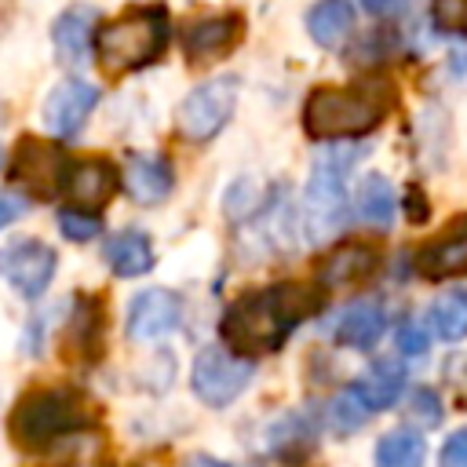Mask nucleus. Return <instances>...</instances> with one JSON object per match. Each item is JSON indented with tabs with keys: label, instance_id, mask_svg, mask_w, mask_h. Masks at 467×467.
Here are the masks:
<instances>
[{
	"label": "nucleus",
	"instance_id": "f257e3e1",
	"mask_svg": "<svg viewBox=\"0 0 467 467\" xmlns=\"http://www.w3.org/2000/svg\"><path fill=\"white\" fill-rule=\"evenodd\" d=\"M321 299H325V288L317 281L314 285L296 281V285L244 292L223 314V339L241 358L270 354L285 343L288 328H296L303 317H310L321 306Z\"/></svg>",
	"mask_w": 467,
	"mask_h": 467
},
{
	"label": "nucleus",
	"instance_id": "f03ea898",
	"mask_svg": "<svg viewBox=\"0 0 467 467\" xmlns=\"http://www.w3.org/2000/svg\"><path fill=\"white\" fill-rule=\"evenodd\" d=\"M95 409L88 405V398L80 390L69 387H40V390H26L11 412H7V431L15 438L18 449L26 452H44L55 441L91 427Z\"/></svg>",
	"mask_w": 467,
	"mask_h": 467
},
{
	"label": "nucleus",
	"instance_id": "7ed1b4c3",
	"mask_svg": "<svg viewBox=\"0 0 467 467\" xmlns=\"http://www.w3.org/2000/svg\"><path fill=\"white\" fill-rule=\"evenodd\" d=\"M168 44V15L164 7H131L95 33V58L102 73L120 77L150 66Z\"/></svg>",
	"mask_w": 467,
	"mask_h": 467
},
{
	"label": "nucleus",
	"instance_id": "20e7f679",
	"mask_svg": "<svg viewBox=\"0 0 467 467\" xmlns=\"http://www.w3.org/2000/svg\"><path fill=\"white\" fill-rule=\"evenodd\" d=\"M387 113L379 84L354 88H317L303 106V128L314 139H358L372 131Z\"/></svg>",
	"mask_w": 467,
	"mask_h": 467
},
{
	"label": "nucleus",
	"instance_id": "39448f33",
	"mask_svg": "<svg viewBox=\"0 0 467 467\" xmlns=\"http://www.w3.org/2000/svg\"><path fill=\"white\" fill-rule=\"evenodd\" d=\"M237 102V80L234 77H212L197 84L175 109V131L190 142H204L219 135L234 113Z\"/></svg>",
	"mask_w": 467,
	"mask_h": 467
},
{
	"label": "nucleus",
	"instance_id": "423d86ee",
	"mask_svg": "<svg viewBox=\"0 0 467 467\" xmlns=\"http://www.w3.org/2000/svg\"><path fill=\"white\" fill-rule=\"evenodd\" d=\"M252 361L226 350V347H204L193 361V372H190V383H193V394L204 401V405H230L248 383H252Z\"/></svg>",
	"mask_w": 467,
	"mask_h": 467
},
{
	"label": "nucleus",
	"instance_id": "0eeeda50",
	"mask_svg": "<svg viewBox=\"0 0 467 467\" xmlns=\"http://www.w3.org/2000/svg\"><path fill=\"white\" fill-rule=\"evenodd\" d=\"M55 266H58L55 248L36 237H18L7 248H0V277L22 299H40L55 277Z\"/></svg>",
	"mask_w": 467,
	"mask_h": 467
},
{
	"label": "nucleus",
	"instance_id": "6e6552de",
	"mask_svg": "<svg viewBox=\"0 0 467 467\" xmlns=\"http://www.w3.org/2000/svg\"><path fill=\"white\" fill-rule=\"evenodd\" d=\"M303 212H306V230L310 241H328L336 230H343L347 223V190H343V168L332 161H321L306 182V197H303Z\"/></svg>",
	"mask_w": 467,
	"mask_h": 467
},
{
	"label": "nucleus",
	"instance_id": "1a4fd4ad",
	"mask_svg": "<svg viewBox=\"0 0 467 467\" xmlns=\"http://www.w3.org/2000/svg\"><path fill=\"white\" fill-rule=\"evenodd\" d=\"M66 168L69 161L58 153V146L44 142V139H18L15 146V157H11V186L33 193V197H55L62 190V179H66Z\"/></svg>",
	"mask_w": 467,
	"mask_h": 467
},
{
	"label": "nucleus",
	"instance_id": "9d476101",
	"mask_svg": "<svg viewBox=\"0 0 467 467\" xmlns=\"http://www.w3.org/2000/svg\"><path fill=\"white\" fill-rule=\"evenodd\" d=\"M95 102H99V88H95V84H88V80H80V77H66V80L55 84L51 95L44 99L40 120H44V128H47L51 135L73 139V135L84 128V120L91 117Z\"/></svg>",
	"mask_w": 467,
	"mask_h": 467
},
{
	"label": "nucleus",
	"instance_id": "9b49d317",
	"mask_svg": "<svg viewBox=\"0 0 467 467\" xmlns=\"http://www.w3.org/2000/svg\"><path fill=\"white\" fill-rule=\"evenodd\" d=\"M241 33H244V22L237 15H204V18L186 22L179 40H182V55L190 66H208L230 55Z\"/></svg>",
	"mask_w": 467,
	"mask_h": 467
},
{
	"label": "nucleus",
	"instance_id": "f8f14e48",
	"mask_svg": "<svg viewBox=\"0 0 467 467\" xmlns=\"http://www.w3.org/2000/svg\"><path fill=\"white\" fill-rule=\"evenodd\" d=\"M182 317V303L175 292L168 288H146L131 299L128 306V339L135 343H150V339H164Z\"/></svg>",
	"mask_w": 467,
	"mask_h": 467
},
{
	"label": "nucleus",
	"instance_id": "ddd939ff",
	"mask_svg": "<svg viewBox=\"0 0 467 467\" xmlns=\"http://www.w3.org/2000/svg\"><path fill=\"white\" fill-rule=\"evenodd\" d=\"M117 182H120L117 179V168L106 157H84V161H69L66 179H62V190L73 201V208L95 212V208H102L113 197Z\"/></svg>",
	"mask_w": 467,
	"mask_h": 467
},
{
	"label": "nucleus",
	"instance_id": "4468645a",
	"mask_svg": "<svg viewBox=\"0 0 467 467\" xmlns=\"http://www.w3.org/2000/svg\"><path fill=\"white\" fill-rule=\"evenodd\" d=\"M416 270L431 281L467 274V215H460L449 230H441L434 241H427L416 255Z\"/></svg>",
	"mask_w": 467,
	"mask_h": 467
},
{
	"label": "nucleus",
	"instance_id": "2eb2a0df",
	"mask_svg": "<svg viewBox=\"0 0 467 467\" xmlns=\"http://www.w3.org/2000/svg\"><path fill=\"white\" fill-rule=\"evenodd\" d=\"M99 11L88 7V4H73L66 7L55 26H51V44H55V58L66 66V69H77L84 58H88V47L95 44V18Z\"/></svg>",
	"mask_w": 467,
	"mask_h": 467
},
{
	"label": "nucleus",
	"instance_id": "dca6fc26",
	"mask_svg": "<svg viewBox=\"0 0 467 467\" xmlns=\"http://www.w3.org/2000/svg\"><path fill=\"white\" fill-rule=\"evenodd\" d=\"M120 179H124V190L135 204H161L175 186V175H171L168 161L164 157H146V153H131Z\"/></svg>",
	"mask_w": 467,
	"mask_h": 467
},
{
	"label": "nucleus",
	"instance_id": "f3484780",
	"mask_svg": "<svg viewBox=\"0 0 467 467\" xmlns=\"http://www.w3.org/2000/svg\"><path fill=\"white\" fill-rule=\"evenodd\" d=\"M387 328V314L376 299H358L343 310V317L336 321V343L350 347V350H368L379 343Z\"/></svg>",
	"mask_w": 467,
	"mask_h": 467
},
{
	"label": "nucleus",
	"instance_id": "a211bd4d",
	"mask_svg": "<svg viewBox=\"0 0 467 467\" xmlns=\"http://www.w3.org/2000/svg\"><path fill=\"white\" fill-rule=\"evenodd\" d=\"M405 390V368L398 361H376L368 372H361L354 383H350V394L368 409H390Z\"/></svg>",
	"mask_w": 467,
	"mask_h": 467
},
{
	"label": "nucleus",
	"instance_id": "6ab92c4d",
	"mask_svg": "<svg viewBox=\"0 0 467 467\" xmlns=\"http://www.w3.org/2000/svg\"><path fill=\"white\" fill-rule=\"evenodd\" d=\"M376 248L368 244H343V248H332L321 266H317V285L321 288H336V285H347V281H361L376 270Z\"/></svg>",
	"mask_w": 467,
	"mask_h": 467
},
{
	"label": "nucleus",
	"instance_id": "aec40b11",
	"mask_svg": "<svg viewBox=\"0 0 467 467\" xmlns=\"http://www.w3.org/2000/svg\"><path fill=\"white\" fill-rule=\"evenodd\" d=\"M106 263L117 277H142L153 266V244L142 230H120L106 241Z\"/></svg>",
	"mask_w": 467,
	"mask_h": 467
},
{
	"label": "nucleus",
	"instance_id": "412c9836",
	"mask_svg": "<svg viewBox=\"0 0 467 467\" xmlns=\"http://www.w3.org/2000/svg\"><path fill=\"white\" fill-rule=\"evenodd\" d=\"M77 354V358H99L102 350V310H99V299H77L73 306V317L66 325V354Z\"/></svg>",
	"mask_w": 467,
	"mask_h": 467
},
{
	"label": "nucleus",
	"instance_id": "4be33fe9",
	"mask_svg": "<svg viewBox=\"0 0 467 467\" xmlns=\"http://www.w3.org/2000/svg\"><path fill=\"white\" fill-rule=\"evenodd\" d=\"M350 22H354L350 0H317L306 15V29L321 47H339L343 36L350 33Z\"/></svg>",
	"mask_w": 467,
	"mask_h": 467
},
{
	"label": "nucleus",
	"instance_id": "5701e85b",
	"mask_svg": "<svg viewBox=\"0 0 467 467\" xmlns=\"http://www.w3.org/2000/svg\"><path fill=\"white\" fill-rule=\"evenodd\" d=\"M354 204H358V215H361L368 226L390 230L394 212H398V201H394V190H390V182H387L383 175H376V171H372V175H365V179H361V186H358Z\"/></svg>",
	"mask_w": 467,
	"mask_h": 467
},
{
	"label": "nucleus",
	"instance_id": "b1692460",
	"mask_svg": "<svg viewBox=\"0 0 467 467\" xmlns=\"http://www.w3.org/2000/svg\"><path fill=\"white\" fill-rule=\"evenodd\" d=\"M427 325L445 343L463 339L467 336V288H449L445 296H438L427 310Z\"/></svg>",
	"mask_w": 467,
	"mask_h": 467
},
{
	"label": "nucleus",
	"instance_id": "393cba45",
	"mask_svg": "<svg viewBox=\"0 0 467 467\" xmlns=\"http://www.w3.org/2000/svg\"><path fill=\"white\" fill-rule=\"evenodd\" d=\"M427 445L416 431L398 427L376 441V467H423Z\"/></svg>",
	"mask_w": 467,
	"mask_h": 467
},
{
	"label": "nucleus",
	"instance_id": "a878e982",
	"mask_svg": "<svg viewBox=\"0 0 467 467\" xmlns=\"http://www.w3.org/2000/svg\"><path fill=\"white\" fill-rule=\"evenodd\" d=\"M58 230H62L66 241H91L102 230V219L95 212H84V208H62L58 212Z\"/></svg>",
	"mask_w": 467,
	"mask_h": 467
},
{
	"label": "nucleus",
	"instance_id": "bb28decb",
	"mask_svg": "<svg viewBox=\"0 0 467 467\" xmlns=\"http://www.w3.org/2000/svg\"><path fill=\"white\" fill-rule=\"evenodd\" d=\"M365 416H368V409H365L350 390H343V394L332 401V423H336V431H339V434L358 431V427L365 423Z\"/></svg>",
	"mask_w": 467,
	"mask_h": 467
},
{
	"label": "nucleus",
	"instance_id": "cd10ccee",
	"mask_svg": "<svg viewBox=\"0 0 467 467\" xmlns=\"http://www.w3.org/2000/svg\"><path fill=\"white\" fill-rule=\"evenodd\" d=\"M431 18L438 29L467 36V0H431Z\"/></svg>",
	"mask_w": 467,
	"mask_h": 467
},
{
	"label": "nucleus",
	"instance_id": "c85d7f7f",
	"mask_svg": "<svg viewBox=\"0 0 467 467\" xmlns=\"http://www.w3.org/2000/svg\"><path fill=\"white\" fill-rule=\"evenodd\" d=\"M409 416H412L416 423H423V427H434V423H438V416H441L438 394H434V390H427V387H416V390L409 394Z\"/></svg>",
	"mask_w": 467,
	"mask_h": 467
},
{
	"label": "nucleus",
	"instance_id": "c756f323",
	"mask_svg": "<svg viewBox=\"0 0 467 467\" xmlns=\"http://www.w3.org/2000/svg\"><path fill=\"white\" fill-rule=\"evenodd\" d=\"M438 467H467V427L449 434V441L438 452Z\"/></svg>",
	"mask_w": 467,
	"mask_h": 467
},
{
	"label": "nucleus",
	"instance_id": "7c9ffc66",
	"mask_svg": "<svg viewBox=\"0 0 467 467\" xmlns=\"http://www.w3.org/2000/svg\"><path fill=\"white\" fill-rule=\"evenodd\" d=\"M398 350L409 354V358L423 354V350H427V336H423V328H416V325H401V328H398Z\"/></svg>",
	"mask_w": 467,
	"mask_h": 467
},
{
	"label": "nucleus",
	"instance_id": "2f4dec72",
	"mask_svg": "<svg viewBox=\"0 0 467 467\" xmlns=\"http://www.w3.org/2000/svg\"><path fill=\"white\" fill-rule=\"evenodd\" d=\"M361 7H365L368 15H379V18H394V15L409 11V7H412V0H361Z\"/></svg>",
	"mask_w": 467,
	"mask_h": 467
},
{
	"label": "nucleus",
	"instance_id": "473e14b6",
	"mask_svg": "<svg viewBox=\"0 0 467 467\" xmlns=\"http://www.w3.org/2000/svg\"><path fill=\"white\" fill-rule=\"evenodd\" d=\"M405 212H409L412 223H423V219H427V201H423V193H420L416 186H412L409 197H405Z\"/></svg>",
	"mask_w": 467,
	"mask_h": 467
},
{
	"label": "nucleus",
	"instance_id": "72a5a7b5",
	"mask_svg": "<svg viewBox=\"0 0 467 467\" xmlns=\"http://www.w3.org/2000/svg\"><path fill=\"white\" fill-rule=\"evenodd\" d=\"M22 208H26V201H18V197H0V230L11 226V223L22 215Z\"/></svg>",
	"mask_w": 467,
	"mask_h": 467
},
{
	"label": "nucleus",
	"instance_id": "f704fd0d",
	"mask_svg": "<svg viewBox=\"0 0 467 467\" xmlns=\"http://www.w3.org/2000/svg\"><path fill=\"white\" fill-rule=\"evenodd\" d=\"M449 66H452V73H467V44H456V47H452Z\"/></svg>",
	"mask_w": 467,
	"mask_h": 467
},
{
	"label": "nucleus",
	"instance_id": "c9c22d12",
	"mask_svg": "<svg viewBox=\"0 0 467 467\" xmlns=\"http://www.w3.org/2000/svg\"><path fill=\"white\" fill-rule=\"evenodd\" d=\"M186 467H230V463H223V460H215V456H190Z\"/></svg>",
	"mask_w": 467,
	"mask_h": 467
},
{
	"label": "nucleus",
	"instance_id": "e433bc0d",
	"mask_svg": "<svg viewBox=\"0 0 467 467\" xmlns=\"http://www.w3.org/2000/svg\"><path fill=\"white\" fill-rule=\"evenodd\" d=\"M0 168H4V150H0Z\"/></svg>",
	"mask_w": 467,
	"mask_h": 467
}]
</instances>
